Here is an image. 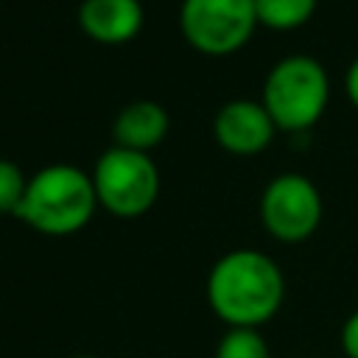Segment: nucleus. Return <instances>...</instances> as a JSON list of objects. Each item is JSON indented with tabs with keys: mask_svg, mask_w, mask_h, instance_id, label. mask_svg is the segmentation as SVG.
I'll return each instance as SVG.
<instances>
[{
	"mask_svg": "<svg viewBox=\"0 0 358 358\" xmlns=\"http://www.w3.org/2000/svg\"><path fill=\"white\" fill-rule=\"evenodd\" d=\"M341 350L347 358H358V310L341 327Z\"/></svg>",
	"mask_w": 358,
	"mask_h": 358,
	"instance_id": "obj_13",
	"label": "nucleus"
},
{
	"mask_svg": "<svg viewBox=\"0 0 358 358\" xmlns=\"http://www.w3.org/2000/svg\"><path fill=\"white\" fill-rule=\"evenodd\" d=\"M76 358H98V355H76Z\"/></svg>",
	"mask_w": 358,
	"mask_h": 358,
	"instance_id": "obj_15",
	"label": "nucleus"
},
{
	"mask_svg": "<svg viewBox=\"0 0 358 358\" xmlns=\"http://www.w3.org/2000/svg\"><path fill=\"white\" fill-rule=\"evenodd\" d=\"M179 25L187 42L221 56L238 50L255 31V0H182Z\"/></svg>",
	"mask_w": 358,
	"mask_h": 358,
	"instance_id": "obj_5",
	"label": "nucleus"
},
{
	"mask_svg": "<svg viewBox=\"0 0 358 358\" xmlns=\"http://www.w3.org/2000/svg\"><path fill=\"white\" fill-rule=\"evenodd\" d=\"M95 204L92 176L76 165H48L28 179L14 215L45 235H70L92 218Z\"/></svg>",
	"mask_w": 358,
	"mask_h": 358,
	"instance_id": "obj_2",
	"label": "nucleus"
},
{
	"mask_svg": "<svg viewBox=\"0 0 358 358\" xmlns=\"http://www.w3.org/2000/svg\"><path fill=\"white\" fill-rule=\"evenodd\" d=\"M266 229L280 241H305L322 218V196L302 173L274 176L260 199Z\"/></svg>",
	"mask_w": 358,
	"mask_h": 358,
	"instance_id": "obj_6",
	"label": "nucleus"
},
{
	"mask_svg": "<svg viewBox=\"0 0 358 358\" xmlns=\"http://www.w3.org/2000/svg\"><path fill=\"white\" fill-rule=\"evenodd\" d=\"M215 358H271V355L257 327H229L215 347Z\"/></svg>",
	"mask_w": 358,
	"mask_h": 358,
	"instance_id": "obj_11",
	"label": "nucleus"
},
{
	"mask_svg": "<svg viewBox=\"0 0 358 358\" xmlns=\"http://www.w3.org/2000/svg\"><path fill=\"white\" fill-rule=\"evenodd\" d=\"M285 296L280 266L255 249H235L215 260L207 277V302L229 327H257L268 322Z\"/></svg>",
	"mask_w": 358,
	"mask_h": 358,
	"instance_id": "obj_1",
	"label": "nucleus"
},
{
	"mask_svg": "<svg viewBox=\"0 0 358 358\" xmlns=\"http://www.w3.org/2000/svg\"><path fill=\"white\" fill-rule=\"evenodd\" d=\"M330 84L324 67L313 56H285L280 59L263 84V106L274 126L288 131H302L319 120L327 106Z\"/></svg>",
	"mask_w": 358,
	"mask_h": 358,
	"instance_id": "obj_3",
	"label": "nucleus"
},
{
	"mask_svg": "<svg viewBox=\"0 0 358 358\" xmlns=\"http://www.w3.org/2000/svg\"><path fill=\"white\" fill-rule=\"evenodd\" d=\"M168 131V112L154 101H134L115 117V140L123 148L148 151Z\"/></svg>",
	"mask_w": 358,
	"mask_h": 358,
	"instance_id": "obj_9",
	"label": "nucleus"
},
{
	"mask_svg": "<svg viewBox=\"0 0 358 358\" xmlns=\"http://www.w3.org/2000/svg\"><path fill=\"white\" fill-rule=\"evenodd\" d=\"M81 28L98 42H126L143 28L140 0H81Z\"/></svg>",
	"mask_w": 358,
	"mask_h": 358,
	"instance_id": "obj_8",
	"label": "nucleus"
},
{
	"mask_svg": "<svg viewBox=\"0 0 358 358\" xmlns=\"http://www.w3.org/2000/svg\"><path fill=\"white\" fill-rule=\"evenodd\" d=\"M28 179L11 159H0V213H17L22 196H25Z\"/></svg>",
	"mask_w": 358,
	"mask_h": 358,
	"instance_id": "obj_12",
	"label": "nucleus"
},
{
	"mask_svg": "<svg viewBox=\"0 0 358 358\" xmlns=\"http://www.w3.org/2000/svg\"><path fill=\"white\" fill-rule=\"evenodd\" d=\"M347 95L352 98V103L358 106V59L350 64V70H347Z\"/></svg>",
	"mask_w": 358,
	"mask_h": 358,
	"instance_id": "obj_14",
	"label": "nucleus"
},
{
	"mask_svg": "<svg viewBox=\"0 0 358 358\" xmlns=\"http://www.w3.org/2000/svg\"><path fill=\"white\" fill-rule=\"evenodd\" d=\"M98 204L109 213L131 218L145 213L159 190V173L145 151L112 145L101 154L95 173H92Z\"/></svg>",
	"mask_w": 358,
	"mask_h": 358,
	"instance_id": "obj_4",
	"label": "nucleus"
},
{
	"mask_svg": "<svg viewBox=\"0 0 358 358\" xmlns=\"http://www.w3.org/2000/svg\"><path fill=\"white\" fill-rule=\"evenodd\" d=\"M213 131L218 143L235 154H255L268 145L274 134V120L263 103L255 101H229L218 109Z\"/></svg>",
	"mask_w": 358,
	"mask_h": 358,
	"instance_id": "obj_7",
	"label": "nucleus"
},
{
	"mask_svg": "<svg viewBox=\"0 0 358 358\" xmlns=\"http://www.w3.org/2000/svg\"><path fill=\"white\" fill-rule=\"evenodd\" d=\"M316 8V0H255L257 22L268 28H296L302 25Z\"/></svg>",
	"mask_w": 358,
	"mask_h": 358,
	"instance_id": "obj_10",
	"label": "nucleus"
}]
</instances>
